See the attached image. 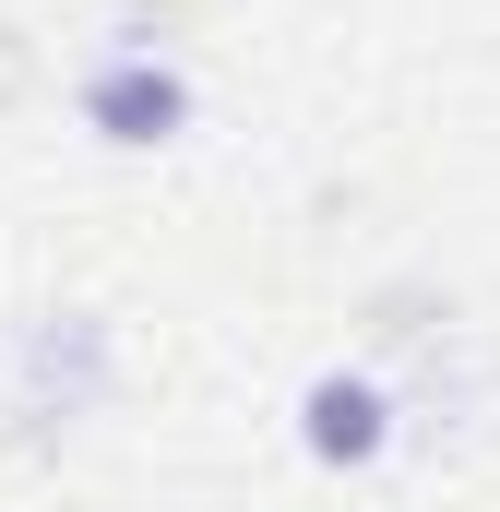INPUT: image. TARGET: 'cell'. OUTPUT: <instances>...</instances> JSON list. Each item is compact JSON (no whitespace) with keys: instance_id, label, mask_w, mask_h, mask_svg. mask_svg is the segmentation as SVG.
I'll list each match as a JSON object with an SVG mask.
<instances>
[{"instance_id":"3957f363","label":"cell","mask_w":500,"mask_h":512,"mask_svg":"<svg viewBox=\"0 0 500 512\" xmlns=\"http://www.w3.org/2000/svg\"><path fill=\"white\" fill-rule=\"evenodd\" d=\"M393 429H405V405H393L381 370H310L298 382V453L334 465V477H370L393 453Z\"/></svg>"},{"instance_id":"6da1fadb","label":"cell","mask_w":500,"mask_h":512,"mask_svg":"<svg viewBox=\"0 0 500 512\" xmlns=\"http://www.w3.org/2000/svg\"><path fill=\"white\" fill-rule=\"evenodd\" d=\"M108 393H120V322L108 310L48 298V310L12 322V429L36 453H60L84 417H108Z\"/></svg>"},{"instance_id":"7a4b0ae2","label":"cell","mask_w":500,"mask_h":512,"mask_svg":"<svg viewBox=\"0 0 500 512\" xmlns=\"http://www.w3.org/2000/svg\"><path fill=\"white\" fill-rule=\"evenodd\" d=\"M72 120L96 131L108 155H155V143H179V131H191V72H179L167 48H108V60H84Z\"/></svg>"}]
</instances>
